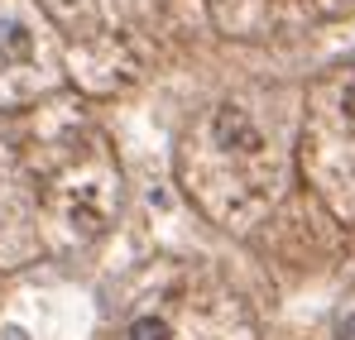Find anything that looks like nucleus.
Masks as SVG:
<instances>
[{
  "mask_svg": "<svg viewBox=\"0 0 355 340\" xmlns=\"http://www.w3.org/2000/svg\"><path fill=\"white\" fill-rule=\"evenodd\" d=\"M341 340H355V316H346V321H341Z\"/></svg>",
  "mask_w": 355,
  "mask_h": 340,
  "instance_id": "20e7f679",
  "label": "nucleus"
},
{
  "mask_svg": "<svg viewBox=\"0 0 355 340\" xmlns=\"http://www.w3.org/2000/svg\"><path fill=\"white\" fill-rule=\"evenodd\" d=\"M29 48L34 44H29V29L24 24H5L0 29V53L5 57H29Z\"/></svg>",
  "mask_w": 355,
  "mask_h": 340,
  "instance_id": "f03ea898",
  "label": "nucleus"
},
{
  "mask_svg": "<svg viewBox=\"0 0 355 340\" xmlns=\"http://www.w3.org/2000/svg\"><path fill=\"white\" fill-rule=\"evenodd\" d=\"M216 139H221V149H240V154H254L259 149V129L245 120V111L236 106H226V111H216Z\"/></svg>",
  "mask_w": 355,
  "mask_h": 340,
  "instance_id": "f257e3e1",
  "label": "nucleus"
},
{
  "mask_svg": "<svg viewBox=\"0 0 355 340\" xmlns=\"http://www.w3.org/2000/svg\"><path fill=\"white\" fill-rule=\"evenodd\" d=\"M130 340H173V331H168V321H159V316H139V321L130 326Z\"/></svg>",
  "mask_w": 355,
  "mask_h": 340,
  "instance_id": "7ed1b4c3",
  "label": "nucleus"
},
{
  "mask_svg": "<svg viewBox=\"0 0 355 340\" xmlns=\"http://www.w3.org/2000/svg\"><path fill=\"white\" fill-rule=\"evenodd\" d=\"M5 340H24V331H19V326H10V331H5Z\"/></svg>",
  "mask_w": 355,
  "mask_h": 340,
  "instance_id": "423d86ee",
  "label": "nucleus"
},
{
  "mask_svg": "<svg viewBox=\"0 0 355 340\" xmlns=\"http://www.w3.org/2000/svg\"><path fill=\"white\" fill-rule=\"evenodd\" d=\"M346 111L355 115V82H351V87H346Z\"/></svg>",
  "mask_w": 355,
  "mask_h": 340,
  "instance_id": "39448f33",
  "label": "nucleus"
}]
</instances>
